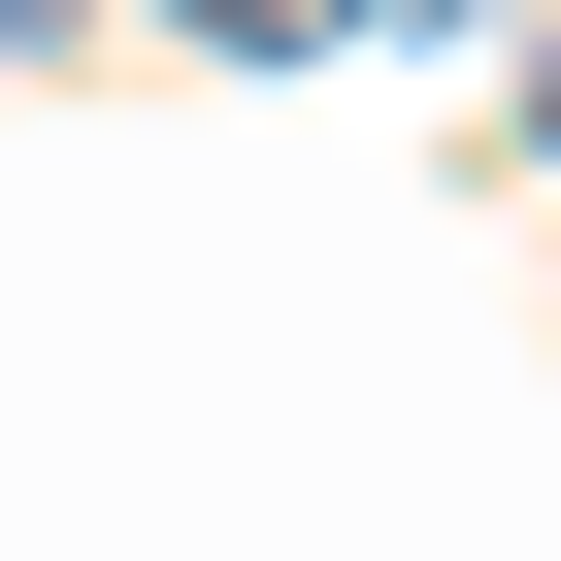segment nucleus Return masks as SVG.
I'll list each match as a JSON object with an SVG mask.
<instances>
[{"mask_svg":"<svg viewBox=\"0 0 561 561\" xmlns=\"http://www.w3.org/2000/svg\"><path fill=\"white\" fill-rule=\"evenodd\" d=\"M165 34H231V67H331V34H364V0H165Z\"/></svg>","mask_w":561,"mask_h":561,"instance_id":"nucleus-1","label":"nucleus"},{"mask_svg":"<svg viewBox=\"0 0 561 561\" xmlns=\"http://www.w3.org/2000/svg\"><path fill=\"white\" fill-rule=\"evenodd\" d=\"M0 67H67V0H0Z\"/></svg>","mask_w":561,"mask_h":561,"instance_id":"nucleus-2","label":"nucleus"},{"mask_svg":"<svg viewBox=\"0 0 561 561\" xmlns=\"http://www.w3.org/2000/svg\"><path fill=\"white\" fill-rule=\"evenodd\" d=\"M528 165H561V67H528Z\"/></svg>","mask_w":561,"mask_h":561,"instance_id":"nucleus-3","label":"nucleus"}]
</instances>
